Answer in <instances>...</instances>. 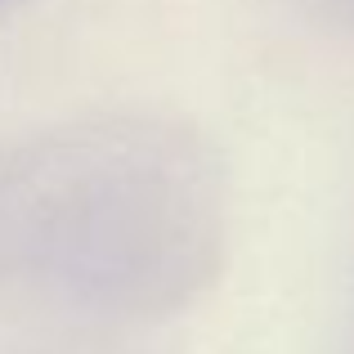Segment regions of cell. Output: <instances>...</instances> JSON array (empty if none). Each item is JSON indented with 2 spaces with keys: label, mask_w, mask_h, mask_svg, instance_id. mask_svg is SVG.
<instances>
[{
  "label": "cell",
  "mask_w": 354,
  "mask_h": 354,
  "mask_svg": "<svg viewBox=\"0 0 354 354\" xmlns=\"http://www.w3.org/2000/svg\"><path fill=\"white\" fill-rule=\"evenodd\" d=\"M216 153L157 117H90L0 139V310L162 319L220 274Z\"/></svg>",
  "instance_id": "obj_1"
}]
</instances>
